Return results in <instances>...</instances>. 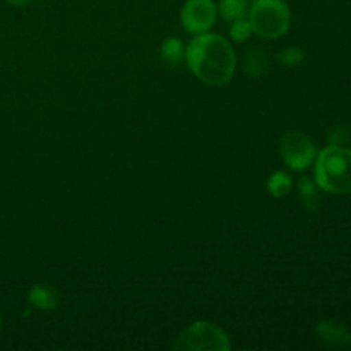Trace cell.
I'll return each mask as SVG.
<instances>
[{
  "label": "cell",
  "instance_id": "cell-4",
  "mask_svg": "<svg viewBox=\"0 0 351 351\" xmlns=\"http://www.w3.org/2000/svg\"><path fill=\"white\" fill-rule=\"evenodd\" d=\"M180 351H228V335L219 326L208 321H197L185 328L175 343Z\"/></svg>",
  "mask_w": 351,
  "mask_h": 351
},
{
  "label": "cell",
  "instance_id": "cell-5",
  "mask_svg": "<svg viewBox=\"0 0 351 351\" xmlns=\"http://www.w3.org/2000/svg\"><path fill=\"white\" fill-rule=\"evenodd\" d=\"M280 154L290 170L304 171L315 161L317 149L307 134L291 130L281 139Z\"/></svg>",
  "mask_w": 351,
  "mask_h": 351
},
{
  "label": "cell",
  "instance_id": "cell-9",
  "mask_svg": "<svg viewBox=\"0 0 351 351\" xmlns=\"http://www.w3.org/2000/svg\"><path fill=\"white\" fill-rule=\"evenodd\" d=\"M161 58L168 67H178L185 60V47L177 38H168L161 45Z\"/></svg>",
  "mask_w": 351,
  "mask_h": 351
},
{
  "label": "cell",
  "instance_id": "cell-15",
  "mask_svg": "<svg viewBox=\"0 0 351 351\" xmlns=\"http://www.w3.org/2000/svg\"><path fill=\"white\" fill-rule=\"evenodd\" d=\"M7 2L14 7H24V5H27V3L34 2V0H7Z\"/></svg>",
  "mask_w": 351,
  "mask_h": 351
},
{
  "label": "cell",
  "instance_id": "cell-10",
  "mask_svg": "<svg viewBox=\"0 0 351 351\" xmlns=\"http://www.w3.org/2000/svg\"><path fill=\"white\" fill-rule=\"evenodd\" d=\"M298 191L302 194V201H304V206L308 209V211H315L321 206V194H319V185L315 184V180L308 177H302L298 180Z\"/></svg>",
  "mask_w": 351,
  "mask_h": 351
},
{
  "label": "cell",
  "instance_id": "cell-13",
  "mask_svg": "<svg viewBox=\"0 0 351 351\" xmlns=\"http://www.w3.org/2000/svg\"><path fill=\"white\" fill-rule=\"evenodd\" d=\"M254 33L252 24L247 17H242V19H237L232 23V27H230V38L237 43H243L250 38V34Z\"/></svg>",
  "mask_w": 351,
  "mask_h": 351
},
{
  "label": "cell",
  "instance_id": "cell-3",
  "mask_svg": "<svg viewBox=\"0 0 351 351\" xmlns=\"http://www.w3.org/2000/svg\"><path fill=\"white\" fill-rule=\"evenodd\" d=\"M290 7L285 0H254L249 9V21L254 33L276 40L290 27Z\"/></svg>",
  "mask_w": 351,
  "mask_h": 351
},
{
  "label": "cell",
  "instance_id": "cell-11",
  "mask_svg": "<svg viewBox=\"0 0 351 351\" xmlns=\"http://www.w3.org/2000/svg\"><path fill=\"white\" fill-rule=\"evenodd\" d=\"M218 9L221 12L223 19L233 23V21L247 17V14H249V0H219Z\"/></svg>",
  "mask_w": 351,
  "mask_h": 351
},
{
  "label": "cell",
  "instance_id": "cell-1",
  "mask_svg": "<svg viewBox=\"0 0 351 351\" xmlns=\"http://www.w3.org/2000/svg\"><path fill=\"white\" fill-rule=\"evenodd\" d=\"M185 62L195 77L209 86H223L232 81L237 57L226 38L201 33L185 48Z\"/></svg>",
  "mask_w": 351,
  "mask_h": 351
},
{
  "label": "cell",
  "instance_id": "cell-14",
  "mask_svg": "<svg viewBox=\"0 0 351 351\" xmlns=\"http://www.w3.org/2000/svg\"><path fill=\"white\" fill-rule=\"evenodd\" d=\"M305 53L300 47H288L278 55V60L280 64L287 65V67H295V65H300L304 62Z\"/></svg>",
  "mask_w": 351,
  "mask_h": 351
},
{
  "label": "cell",
  "instance_id": "cell-7",
  "mask_svg": "<svg viewBox=\"0 0 351 351\" xmlns=\"http://www.w3.org/2000/svg\"><path fill=\"white\" fill-rule=\"evenodd\" d=\"M315 332L326 345L346 346L351 343V332L343 322L335 321V319H326V321L319 322Z\"/></svg>",
  "mask_w": 351,
  "mask_h": 351
},
{
  "label": "cell",
  "instance_id": "cell-6",
  "mask_svg": "<svg viewBox=\"0 0 351 351\" xmlns=\"http://www.w3.org/2000/svg\"><path fill=\"white\" fill-rule=\"evenodd\" d=\"M180 19L189 33H206L216 21V3L213 0H187L182 7Z\"/></svg>",
  "mask_w": 351,
  "mask_h": 351
},
{
  "label": "cell",
  "instance_id": "cell-16",
  "mask_svg": "<svg viewBox=\"0 0 351 351\" xmlns=\"http://www.w3.org/2000/svg\"><path fill=\"white\" fill-rule=\"evenodd\" d=\"M0 331H2V314H0Z\"/></svg>",
  "mask_w": 351,
  "mask_h": 351
},
{
  "label": "cell",
  "instance_id": "cell-2",
  "mask_svg": "<svg viewBox=\"0 0 351 351\" xmlns=\"http://www.w3.org/2000/svg\"><path fill=\"white\" fill-rule=\"evenodd\" d=\"M314 180L319 189L335 195L351 192V149L338 144L324 147L317 153Z\"/></svg>",
  "mask_w": 351,
  "mask_h": 351
},
{
  "label": "cell",
  "instance_id": "cell-8",
  "mask_svg": "<svg viewBox=\"0 0 351 351\" xmlns=\"http://www.w3.org/2000/svg\"><path fill=\"white\" fill-rule=\"evenodd\" d=\"M27 300L33 307L48 312L57 308L58 302H60V295L55 288L48 287V285H34L29 293H27Z\"/></svg>",
  "mask_w": 351,
  "mask_h": 351
},
{
  "label": "cell",
  "instance_id": "cell-12",
  "mask_svg": "<svg viewBox=\"0 0 351 351\" xmlns=\"http://www.w3.org/2000/svg\"><path fill=\"white\" fill-rule=\"evenodd\" d=\"M291 187H293V178L287 171H274L269 177V180H267V191L276 199L290 194Z\"/></svg>",
  "mask_w": 351,
  "mask_h": 351
}]
</instances>
